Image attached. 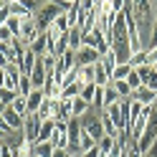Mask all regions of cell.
Segmentation results:
<instances>
[{
  "label": "cell",
  "instance_id": "obj_7",
  "mask_svg": "<svg viewBox=\"0 0 157 157\" xmlns=\"http://www.w3.org/2000/svg\"><path fill=\"white\" fill-rule=\"evenodd\" d=\"M46 78H48V71L43 68L41 58H38V63H36L33 74H31V84H33V89H43V86H46Z\"/></svg>",
  "mask_w": 157,
  "mask_h": 157
},
{
  "label": "cell",
  "instance_id": "obj_16",
  "mask_svg": "<svg viewBox=\"0 0 157 157\" xmlns=\"http://www.w3.org/2000/svg\"><path fill=\"white\" fill-rule=\"evenodd\" d=\"M119 101H122V99H119V94H117L114 84L104 86V109H106V106H112V104H119Z\"/></svg>",
  "mask_w": 157,
  "mask_h": 157
},
{
  "label": "cell",
  "instance_id": "obj_18",
  "mask_svg": "<svg viewBox=\"0 0 157 157\" xmlns=\"http://www.w3.org/2000/svg\"><path fill=\"white\" fill-rule=\"evenodd\" d=\"M112 84H114L117 94H119V99H132V96H134V91L129 89V84H127V81H112Z\"/></svg>",
  "mask_w": 157,
  "mask_h": 157
},
{
  "label": "cell",
  "instance_id": "obj_14",
  "mask_svg": "<svg viewBox=\"0 0 157 157\" xmlns=\"http://www.w3.org/2000/svg\"><path fill=\"white\" fill-rule=\"evenodd\" d=\"M53 129H56V122H53V119H51V122H43L41 132H38L36 144H38V142H51V140H53Z\"/></svg>",
  "mask_w": 157,
  "mask_h": 157
},
{
  "label": "cell",
  "instance_id": "obj_24",
  "mask_svg": "<svg viewBox=\"0 0 157 157\" xmlns=\"http://www.w3.org/2000/svg\"><path fill=\"white\" fill-rule=\"evenodd\" d=\"M41 63H43V68H46L48 74H53V68H56V63H58V58L51 56V53H46V56L41 58Z\"/></svg>",
  "mask_w": 157,
  "mask_h": 157
},
{
  "label": "cell",
  "instance_id": "obj_2",
  "mask_svg": "<svg viewBox=\"0 0 157 157\" xmlns=\"http://www.w3.org/2000/svg\"><path fill=\"white\" fill-rule=\"evenodd\" d=\"M101 61V53L96 51V48H86L81 46L76 51V68H84V66H94V63H99Z\"/></svg>",
  "mask_w": 157,
  "mask_h": 157
},
{
  "label": "cell",
  "instance_id": "obj_3",
  "mask_svg": "<svg viewBox=\"0 0 157 157\" xmlns=\"http://www.w3.org/2000/svg\"><path fill=\"white\" fill-rule=\"evenodd\" d=\"M51 142H53L56 150H66V147H68V122H56V129H53V140Z\"/></svg>",
  "mask_w": 157,
  "mask_h": 157
},
{
  "label": "cell",
  "instance_id": "obj_9",
  "mask_svg": "<svg viewBox=\"0 0 157 157\" xmlns=\"http://www.w3.org/2000/svg\"><path fill=\"white\" fill-rule=\"evenodd\" d=\"M94 84L96 86H109L112 84V74L104 68V63H94Z\"/></svg>",
  "mask_w": 157,
  "mask_h": 157
},
{
  "label": "cell",
  "instance_id": "obj_5",
  "mask_svg": "<svg viewBox=\"0 0 157 157\" xmlns=\"http://www.w3.org/2000/svg\"><path fill=\"white\" fill-rule=\"evenodd\" d=\"M36 63H38V56L31 51V48H28L25 56L21 58V63H18V68H21V74H23V76H31V74H33V68H36Z\"/></svg>",
  "mask_w": 157,
  "mask_h": 157
},
{
  "label": "cell",
  "instance_id": "obj_25",
  "mask_svg": "<svg viewBox=\"0 0 157 157\" xmlns=\"http://www.w3.org/2000/svg\"><path fill=\"white\" fill-rule=\"evenodd\" d=\"M144 89H152V91H157V71H152V76L144 81Z\"/></svg>",
  "mask_w": 157,
  "mask_h": 157
},
{
  "label": "cell",
  "instance_id": "obj_30",
  "mask_svg": "<svg viewBox=\"0 0 157 157\" xmlns=\"http://www.w3.org/2000/svg\"><path fill=\"white\" fill-rule=\"evenodd\" d=\"M3 8H5V0H0V10H3Z\"/></svg>",
  "mask_w": 157,
  "mask_h": 157
},
{
  "label": "cell",
  "instance_id": "obj_26",
  "mask_svg": "<svg viewBox=\"0 0 157 157\" xmlns=\"http://www.w3.org/2000/svg\"><path fill=\"white\" fill-rule=\"evenodd\" d=\"M142 157H157V142H155V144H152V147H150V150H147Z\"/></svg>",
  "mask_w": 157,
  "mask_h": 157
},
{
  "label": "cell",
  "instance_id": "obj_4",
  "mask_svg": "<svg viewBox=\"0 0 157 157\" xmlns=\"http://www.w3.org/2000/svg\"><path fill=\"white\" fill-rule=\"evenodd\" d=\"M89 112H91V104L84 101L81 96H76V99L71 101V119H84Z\"/></svg>",
  "mask_w": 157,
  "mask_h": 157
},
{
  "label": "cell",
  "instance_id": "obj_31",
  "mask_svg": "<svg viewBox=\"0 0 157 157\" xmlns=\"http://www.w3.org/2000/svg\"><path fill=\"white\" fill-rule=\"evenodd\" d=\"M31 157H33V155H31Z\"/></svg>",
  "mask_w": 157,
  "mask_h": 157
},
{
  "label": "cell",
  "instance_id": "obj_11",
  "mask_svg": "<svg viewBox=\"0 0 157 157\" xmlns=\"http://www.w3.org/2000/svg\"><path fill=\"white\" fill-rule=\"evenodd\" d=\"M28 48H31V51H33L38 58H43V56L48 53V36H46V33H41V36H38L31 46H28Z\"/></svg>",
  "mask_w": 157,
  "mask_h": 157
},
{
  "label": "cell",
  "instance_id": "obj_27",
  "mask_svg": "<svg viewBox=\"0 0 157 157\" xmlns=\"http://www.w3.org/2000/svg\"><path fill=\"white\" fill-rule=\"evenodd\" d=\"M53 157H71V155H68V150H56Z\"/></svg>",
  "mask_w": 157,
  "mask_h": 157
},
{
  "label": "cell",
  "instance_id": "obj_12",
  "mask_svg": "<svg viewBox=\"0 0 157 157\" xmlns=\"http://www.w3.org/2000/svg\"><path fill=\"white\" fill-rule=\"evenodd\" d=\"M53 152H56L53 142H38V144H33V150H31L33 157H53Z\"/></svg>",
  "mask_w": 157,
  "mask_h": 157
},
{
  "label": "cell",
  "instance_id": "obj_1",
  "mask_svg": "<svg viewBox=\"0 0 157 157\" xmlns=\"http://www.w3.org/2000/svg\"><path fill=\"white\" fill-rule=\"evenodd\" d=\"M41 127H43V119L38 114H28L25 117V124H23V134H25V142L28 144H36V140H38V132H41Z\"/></svg>",
  "mask_w": 157,
  "mask_h": 157
},
{
  "label": "cell",
  "instance_id": "obj_10",
  "mask_svg": "<svg viewBox=\"0 0 157 157\" xmlns=\"http://www.w3.org/2000/svg\"><path fill=\"white\" fill-rule=\"evenodd\" d=\"M134 101H140V104H144V106H152L155 101H157V91H152V89H142L140 91H134V96H132Z\"/></svg>",
  "mask_w": 157,
  "mask_h": 157
},
{
  "label": "cell",
  "instance_id": "obj_8",
  "mask_svg": "<svg viewBox=\"0 0 157 157\" xmlns=\"http://www.w3.org/2000/svg\"><path fill=\"white\" fill-rule=\"evenodd\" d=\"M43 101H46L43 89H33V94L28 96V114H38V109L43 106Z\"/></svg>",
  "mask_w": 157,
  "mask_h": 157
},
{
  "label": "cell",
  "instance_id": "obj_17",
  "mask_svg": "<svg viewBox=\"0 0 157 157\" xmlns=\"http://www.w3.org/2000/svg\"><path fill=\"white\" fill-rule=\"evenodd\" d=\"M78 84H81V86L94 84V66H84V68H78Z\"/></svg>",
  "mask_w": 157,
  "mask_h": 157
},
{
  "label": "cell",
  "instance_id": "obj_6",
  "mask_svg": "<svg viewBox=\"0 0 157 157\" xmlns=\"http://www.w3.org/2000/svg\"><path fill=\"white\" fill-rule=\"evenodd\" d=\"M3 119L10 124V129L13 132H18V129H23V124H25V119L18 112H13V106H5V112H3Z\"/></svg>",
  "mask_w": 157,
  "mask_h": 157
},
{
  "label": "cell",
  "instance_id": "obj_28",
  "mask_svg": "<svg viewBox=\"0 0 157 157\" xmlns=\"http://www.w3.org/2000/svg\"><path fill=\"white\" fill-rule=\"evenodd\" d=\"M3 112H5V104H3V101H0V117H3Z\"/></svg>",
  "mask_w": 157,
  "mask_h": 157
},
{
  "label": "cell",
  "instance_id": "obj_15",
  "mask_svg": "<svg viewBox=\"0 0 157 157\" xmlns=\"http://www.w3.org/2000/svg\"><path fill=\"white\" fill-rule=\"evenodd\" d=\"M81 41H84V31L81 28H71V31H68V46H71V51H78V48H81Z\"/></svg>",
  "mask_w": 157,
  "mask_h": 157
},
{
  "label": "cell",
  "instance_id": "obj_23",
  "mask_svg": "<svg viewBox=\"0 0 157 157\" xmlns=\"http://www.w3.org/2000/svg\"><path fill=\"white\" fill-rule=\"evenodd\" d=\"M101 63H104V68H106V71H109L112 76H114V68L119 66V63H117V58H114V53H106V56H101Z\"/></svg>",
  "mask_w": 157,
  "mask_h": 157
},
{
  "label": "cell",
  "instance_id": "obj_29",
  "mask_svg": "<svg viewBox=\"0 0 157 157\" xmlns=\"http://www.w3.org/2000/svg\"><path fill=\"white\" fill-rule=\"evenodd\" d=\"M5 137H8V134H5L3 129H0V142H3V140H5Z\"/></svg>",
  "mask_w": 157,
  "mask_h": 157
},
{
  "label": "cell",
  "instance_id": "obj_21",
  "mask_svg": "<svg viewBox=\"0 0 157 157\" xmlns=\"http://www.w3.org/2000/svg\"><path fill=\"white\" fill-rule=\"evenodd\" d=\"M147 63H150V58H147V51L134 53V56H132V61H129L132 68H142V66H147Z\"/></svg>",
  "mask_w": 157,
  "mask_h": 157
},
{
  "label": "cell",
  "instance_id": "obj_22",
  "mask_svg": "<svg viewBox=\"0 0 157 157\" xmlns=\"http://www.w3.org/2000/svg\"><path fill=\"white\" fill-rule=\"evenodd\" d=\"M94 94H96V84H86L78 96H81L84 101H89V104H91V101H94Z\"/></svg>",
  "mask_w": 157,
  "mask_h": 157
},
{
  "label": "cell",
  "instance_id": "obj_13",
  "mask_svg": "<svg viewBox=\"0 0 157 157\" xmlns=\"http://www.w3.org/2000/svg\"><path fill=\"white\" fill-rule=\"evenodd\" d=\"M68 119H71V101H68V99H58L56 122H68Z\"/></svg>",
  "mask_w": 157,
  "mask_h": 157
},
{
  "label": "cell",
  "instance_id": "obj_19",
  "mask_svg": "<svg viewBox=\"0 0 157 157\" xmlns=\"http://www.w3.org/2000/svg\"><path fill=\"white\" fill-rule=\"evenodd\" d=\"M129 74H132V66H129V63H119V66L114 68V76H112V81H124V78L129 76Z\"/></svg>",
  "mask_w": 157,
  "mask_h": 157
},
{
  "label": "cell",
  "instance_id": "obj_20",
  "mask_svg": "<svg viewBox=\"0 0 157 157\" xmlns=\"http://www.w3.org/2000/svg\"><path fill=\"white\" fill-rule=\"evenodd\" d=\"M53 28H56V31H61V33H68V31H71V21H68V15L61 13V15L53 21Z\"/></svg>",
  "mask_w": 157,
  "mask_h": 157
}]
</instances>
